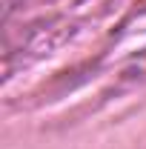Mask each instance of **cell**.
Segmentation results:
<instances>
[{
  "instance_id": "cell-1",
  "label": "cell",
  "mask_w": 146,
  "mask_h": 149,
  "mask_svg": "<svg viewBox=\"0 0 146 149\" xmlns=\"http://www.w3.org/2000/svg\"><path fill=\"white\" fill-rule=\"evenodd\" d=\"M140 69H143V72H146V55H143V60H140Z\"/></svg>"
}]
</instances>
